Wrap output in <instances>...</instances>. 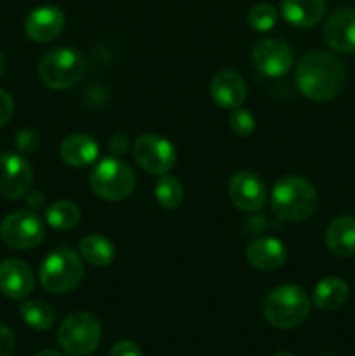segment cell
Returning <instances> with one entry per match:
<instances>
[{"instance_id":"30","label":"cell","mask_w":355,"mask_h":356,"mask_svg":"<svg viewBox=\"0 0 355 356\" xmlns=\"http://www.w3.org/2000/svg\"><path fill=\"white\" fill-rule=\"evenodd\" d=\"M16 346V337L13 330L6 325H0V356H9Z\"/></svg>"},{"instance_id":"23","label":"cell","mask_w":355,"mask_h":356,"mask_svg":"<svg viewBox=\"0 0 355 356\" xmlns=\"http://www.w3.org/2000/svg\"><path fill=\"white\" fill-rule=\"evenodd\" d=\"M21 318L28 327L35 330H49L54 323V309L44 301H24L19 306Z\"/></svg>"},{"instance_id":"3","label":"cell","mask_w":355,"mask_h":356,"mask_svg":"<svg viewBox=\"0 0 355 356\" xmlns=\"http://www.w3.org/2000/svg\"><path fill=\"white\" fill-rule=\"evenodd\" d=\"M310 299L299 285H281L263 301V315L277 329H296L310 313Z\"/></svg>"},{"instance_id":"20","label":"cell","mask_w":355,"mask_h":356,"mask_svg":"<svg viewBox=\"0 0 355 356\" xmlns=\"http://www.w3.org/2000/svg\"><path fill=\"white\" fill-rule=\"evenodd\" d=\"M326 243L340 257L355 256V216H340L326 229Z\"/></svg>"},{"instance_id":"19","label":"cell","mask_w":355,"mask_h":356,"mask_svg":"<svg viewBox=\"0 0 355 356\" xmlns=\"http://www.w3.org/2000/svg\"><path fill=\"white\" fill-rule=\"evenodd\" d=\"M282 16L296 28H312L326 13V0H282Z\"/></svg>"},{"instance_id":"18","label":"cell","mask_w":355,"mask_h":356,"mask_svg":"<svg viewBox=\"0 0 355 356\" xmlns=\"http://www.w3.org/2000/svg\"><path fill=\"white\" fill-rule=\"evenodd\" d=\"M59 153H61L63 162L68 165L87 167L96 162L100 155V146L94 141V138L80 132V134H72L63 139Z\"/></svg>"},{"instance_id":"13","label":"cell","mask_w":355,"mask_h":356,"mask_svg":"<svg viewBox=\"0 0 355 356\" xmlns=\"http://www.w3.org/2000/svg\"><path fill=\"white\" fill-rule=\"evenodd\" d=\"M65 28V14L56 6H42L31 10L24 19V33L30 40L47 44L58 38Z\"/></svg>"},{"instance_id":"5","label":"cell","mask_w":355,"mask_h":356,"mask_svg":"<svg viewBox=\"0 0 355 356\" xmlns=\"http://www.w3.org/2000/svg\"><path fill=\"white\" fill-rule=\"evenodd\" d=\"M84 266L80 256L70 247H59L52 250L40 266L42 287L52 294H65L80 284Z\"/></svg>"},{"instance_id":"21","label":"cell","mask_w":355,"mask_h":356,"mask_svg":"<svg viewBox=\"0 0 355 356\" xmlns=\"http://www.w3.org/2000/svg\"><path fill=\"white\" fill-rule=\"evenodd\" d=\"M348 294L347 282L338 277H327L315 285L312 302L324 312H334L348 301Z\"/></svg>"},{"instance_id":"4","label":"cell","mask_w":355,"mask_h":356,"mask_svg":"<svg viewBox=\"0 0 355 356\" xmlns=\"http://www.w3.org/2000/svg\"><path fill=\"white\" fill-rule=\"evenodd\" d=\"M87 73V61L75 49H54L42 56L38 63V76L42 83L52 90L70 89L77 86Z\"/></svg>"},{"instance_id":"12","label":"cell","mask_w":355,"mask_h":356,"mask_svg":"<svg viewBox=\"0 0 355 356\" xmlns=\"http://www.w3.org/2000/svg\"><path fill=\"white\" fill-rule=\"evenodd\" d=\"M228 195L237 209L244 212H256L267 202V186L258 174L240 170L230 177Z\"/></svg>"},{"instance_id":"16","label":"cell","mask_w":355,"mask_h":356,"mask_svg":"<svg viewBox=\"0 0 355 356\" xmlns=\"http://www.w3.org/2000/svg\"><path fill=\"white\" fill-rule=\"evenodd\" d=\"M211 96L219 108L237 110L247 96V87L242 76L232 70L216 73L211 80Z\"/></svg>"},{"instance_id":"10","label":"cell","mask_w":355,"mask_h":356,"mask_svg":"<svg viewBox=\"0 0 355 356\" xmlns=\"http://www.w3.org/2000/svg\"><path fill=\"white\" fill-rule=\"evenodd\" d=\"M33 183L30 163L17 153H0V195L9 200L26 197Z\"/></svg>"},{"instance_id":"15","label":"cell","mask_w":355,"mask_h":356,"mask_svg":"<svg viewBox=\"0 0 355 356\" xmlns=\"http://www.w3.org/2000/svg\"><path fill=\"white\" fill-rule=\"evenodd\" d=\"M35 277L31 268L19 259H6L0 263V292L14 301H21L31 294Z\"/></svg>"},{"instance_id":"6","label":"cell","mask_w":355,"mask_h":356,"mask_svg":"<svg viewBox=\"0 0 355 356\" xmlns=\"http://www.w3.org/2000/svg\"><path fill=\"white\" fill-rule=\"evenodd\" d=\"M101 341V323L87 312H75L66 316L58 330V343L70 356H87Z\"/></svg>"},{"instance_id":"22","label":"cell","mask_w":355,"mask_h":356,"mask_svg":"<svg viewBox=\"0 0 355 356\" xmlns=\"http://www.w3.org/2000/svg\"><path fill=\"white\" fill-rule=\"evenodd\" d=\"M80 256L93 266H108L115 259V247L101 235H87L79 243Z\"/></svg>"},{"instance_id":"2","label":"cell","mask_w":355,"mask_h":356,"mask_svg":"<svg viewBox=\"0 0 355 356\" xmlns=\"http://www.w3.org/2000/svg\"><path fill=\"white\" fill-rule=\"evenodd\" d=\"M271 209L284 221L301 222L313 216L317 209V191L310 181L299 176H284L271 190Z\"/></svg>"},{"instance_id":"27","label":"cell","mask_w":355,"mask_h":356,"mask_svg":"<svg viewBox=\"0 0 355 356\" xmlns=\"http://www.w3.org/2000/svg\"><path fill=\"white\" fill-rule=\"evenodd\" d=\"M254 125H256V122H254V117L251 111L240 110V108L233 110L232 117H230V127H232V131L239 138H247V136L253 134Z\"/></svg>"},{"instance_id":"14","label":"cell","mask_w":355,"mask_h":356,"mask_svg":"<svg viewBox=\"0 0 355 356\" xmlns=\"http://www.w3.org/2000/svg\"><path fill=\"white\" fill-rule=\"evenodd\" d=\"M324 38L331 49L343 54L355 52V9H338L324 24Z\"/></svg>"},{"instance_id":"8","label":"cell","mask_w":355,"mask_h":356,"mask_svg":"<svg viewBox=\"0 0 355 356\" xmlns=\"http://www.w3.org/2000/svg\"><path fill=\"white\" fill-rule=\"evenodd\" d=\"M45 226L33 211L10 212L0 226V236L14 250L35 249L44 240Z\"/></svg>"},{"instance_id":"28","label":"cell","mask_w":355,"mask_h":356,"mask_svg":"<svg viewBox=\"0 0 355 356\" xmlns=\"http://www.w3.org/2000/svg\"><path fill=\"white\" fill-rule=\"evenodd\" d=\"M38 143H40L38 141V134L35 131H31V129H24V131H19L16 134V146L21 152H35Z\"/></svg>"},{"instance_id":"33","label":"cell","mask_w":355,"mask_h":356,"mask_svg":"<svg viewBox=\"0 0 355 356\" xmlns=\"http://www.w3.org/2000/svg\"><path fill=\"white\" fill-rule=\"evenodd\" d=\"M45 202V197L42 193H31L30 197H28V205H30V209H40L42 205H44Z\"/></svg>"},{"instance_id":"26","label":"cell","mask_w":355,"mask_h":356,"mask_svg":"<svg viewBox=\"0 0 355 356\" xmlns=\"http://www.w3.org/2000/svg\"><path fill=\"white\" fill-rule=\"evenodd\" d=\"M247 23L256 31H268L277 23V10L270 3H258L247 13Z\"/></svg>"},{"instance_id":"36","label":"cell","mask_w":355,"mask_h":356,"mask_svg":"<svg viewBox=\"0 0 355 356\" xmlns=\"http://www.w3.org/2000/svg\"><path fill=\"white\" fill-rule=\"evenodd\" d=\"M274 356H294V355H291V353H275Z\"/></svg>"},{"instance_id":"11","label":"cell","mask_w":355,"mask_h":356,"mask_svg":"<svg viewBox=\"0 0 355 356\" xmlns=\"http://www.w3.org/2000/svg\"><path fill=\"white\" fill-rule=\"evenodd\" d=\"M253 63L265 76L277 79L292 66V49L281 38H263L254 45Z\"/></svg>"},{"instance_id":"24","label":"cell","mask_w":355,"mask_h":356,"mask_svg":"<svg viewBox=\"0 0 355 356\" xmlns=\"http://www.w3.org/2000/svg\"><path fill=\"white\" fill-rule=\"evenodd\" d=\"M49 226L56 229H73L80 221V209L73 202L58 200L45 211Z\"/></svg>"},{"instance_id":"25","label":"cell","mask_w":355,"mask_h":356,"mask_svg":"<svg viewBox=\"0 0 355 356\" xmlns=\"http://www.w3.org/2000/svg\"><path fill=\"white\" fill-rule=\"evenodd\" d=\"M155 198L160 207L164 209H178L183 202V186L174 176L164 174L155 186Z\"/></svg>"},{"instance_id":"29","label":"cell","mask_w":355,"mask_h":356,"mask_svg":"<svg viewBox=\"0 0 355 356\" xmlns=\"http://www.w3.org/2000/svg\"><path fill=\"white\" fill-rule=\"evenodd\" d=\"M14 113V101L7 90L0 89V127L7 124L13 118Z\"/></svg>"},{"instance_id":"32","label":"cell","mask_w":355,"mask_h":356,"mask_svg":"<svg viewBox=\"0 0 355 356\" xmlns=\"http://www.w3.org/2000/svg\"><path fill=\"white\" fill-rule=\"evenodd\" d=\"M127 146H129L127 136L120 134V132H117V134L111 136L110 143H108V148H110L111 155H113L115 159H117L118 155H124L125 149H127Z\"/></svg>"},{"instance_id":"9","label":"cell","mask_w":355,"mask_h":356,"mask_svg":"<svg viewBox=\"0 0 355 356\" xmlns=\"http://www.w3.org/2000/svg\"><path fill=\"white\" fill-rule=\"evenodd\" d=\"M132 156L143 170L155 176H164L176 163V148L173 143L157 134H145L136 139Z\"/></svg>"},{"instance_id":"1","label":"cell","mask_w":355,"mask_h":356,"mask_svg":"<svg viewBox=\"0 0 355 356\" xmlns=\"http://www.w3.org/2000/svg\"><path fill=\"white\" fill-rule=\"evenodd\" d=\"M345 66L334 54L326 51H310L296 68V86L299 92L312 101H331L345 86Z\"/></svg>"},{"instance_id":"34","label":"cell","mask_w":355,"mask_h":356,"mask_svg":"<svg viewBox=\"0 0 355 356\" xmlns=\"http://www.w3.org/2000/svg\"><path fill=\"white\" fill-rule=\"evenodd\" d=\"M35 356H63V355L58 353V351H54V350H44V351H40V353H37Z\"/></svg>"},{"instance_id":"17","label":"cell","mask_w":355,"mask_h":356,"mask_svg":"<svg viewBox=\"0 0 355 356\" xmlns=\"http://www.w3.org/2000/svg\"><path fill=\"white\" fill-rule=\"evenodd\" d=\"M247 263L253 268L261 271H275L285 263L287 257V250H285L284 243L271 236H265V238H258L249 243L246 250Z\"/></svg>"},{"instance_id":"35","label":"cell","mask_w":355,"mask_h":356,"mask_svg":"<svg viewBox=\"0 0 355 356\" xmlns=\"http://www.w3.org/2000/svg\"><path fill=\"white\" fill-rule=\"evenodd\" d=\"M3 70H6V58H3V54L0 52V76H2Z\"/></svg>"},{"instance_id":"7","label":"cell","mask_w":355,"mask_h":356,"mask_svg":"<svg viewBox=\"0 0 355 356\" xmlns=\"http://www.w3.org/2000/svg\"><path fill=\"white\" fill-rule=\"evenodd\" d=\"M136 176L129 165L118 159H104L90 172V190L108 202H120L134 191Z\"/></svg>"},{"instance_id":"31","label":"cell","mask_w":355,"mask_h":356,"mask_svg":"<svg viewBox=\"0 0 355 356\" xmlns=\"http://www.w3.org/2000/svg\"><path fill=\"white\" fill-rule=\"evenodd\" d=\"M108 356H143V355L136 343H132V341H120V343H117L113 348H111L110 355Z\"/></svg>"}]
</instances>
